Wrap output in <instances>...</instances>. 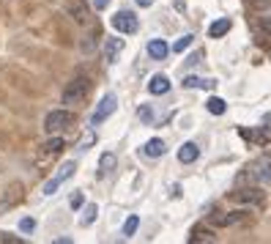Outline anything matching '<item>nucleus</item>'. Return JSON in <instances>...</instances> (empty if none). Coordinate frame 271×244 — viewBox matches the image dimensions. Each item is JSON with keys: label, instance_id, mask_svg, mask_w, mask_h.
I'll return each mask as SVG.
<instances>
[{"label": "nucleus", "instance_id": "2eb2a0df", "mask_svg": "<svg viewBox=\"0 0 271 244\" xmlns=\"http://www.w3.org/2000/svg\"><path fill=\"white\" fill-rule=\"evenodd\" d=\"M203 241H216L214 230H208V228H195L192 236H189V244H203Z\"/></svg>", "mask_w": 271, "mask_h": 244}, {"label": "nucleus", "instance_id": "1a4fd4ad", "mask_svg": "<svg viewBox=\"0 0 271 244\" xmlns=\"http://www.w3.org/2000/svg\"><path fill=\"white\" fill-rule=\"evenodd\" d=\"M148 55L153 60H165L170 55V47H167L165 39H151V42H148Z\"/></svg>", "mask_w": 271, "mask_h": 244}, {"label": "nucleus", "instance_id": "423d86ee", "mask_svg": "<svg viewBox=\"0 0 271 244\" xmlns=\"http://www.w3.org/2000/svg\"><path fill=\"white\" fill-rule=\"evenodd\" d=\"M236 203H249V206H263V200H266V195L260 192L257 187H249V189H239V192H233L230 195Z\"/></svg>", "mask_w": 271, "mask_h": 244}, {"label": "nucleus", "instance_id": "bb28decb", "mask_svg": "<svg viewBox=\"0 0 271 244\" xmlns=\"http://www.w3.org/2000/svg\"><path fill=\"white\" fill-rule=\"evenodd\" d=\"M69 203H71V208H83V203H85V198H83V192H74Z\"/></svg>", "mask_w": 271, "mask_h": 244}, {"label": "nucleus", "instance_id": "39448f33", "mask_svg": "<svg viewBox=\"0 0 271 244\" xmlns=\"http://www.w3.org/2000/svg\"><path fill=\"white\" fill-rule=\"evenodd\" d=\"M110 25H112L118 33H137L140 19L134 17V11H118V14L110 19Z\"/></svg>", "mask_w": 271, "mask_h": 244}, {"label": "nucleus", "instance_id": "f8f14e48", "mask_svg": "<svg viewBox=\"0 0 271 244\" xmlns=\"http://www.w3.org/2000/svg\"><path fill=\"white\" fill-rule=\"evenodd\" d=\"M148 91H151L153 96H162V93L170 91V80H167L165 74H153L151 83H148Z\"/></svg>", "mask_w": 271, "mask_h": 244}, {"label": "nucleus", "instance_id": "4be33fe9", "mask_svg": "<svg viewBox=\"0 0 271 244\" xmlns=\"http://www.w3.org/2000/svg\"><path fill=\"white\" fill-rule=\"evenodd\" d=\"M192 42H195V36H192V33H184V36H181L178 42L173 44V52H184L186 47H192Z\"/></svg>", "mask_w": 271, "mask_h": 244}, {"label": "nucleus", "instance_id": "20e7f679", "mask_svg": "<svg viewBox=\"0 0 271 244\" xmlns=\"http://www.w3.org/2000/svg\"><path fill=\"white\" fill-rule=\"evenodd\" d=\"M74 170H77V165H74V162H63V165L58 167V173L44 184V195H55V192H58V187L63 184V181H69L71 176H74Z\"/></svg>", "mask_w": 271, "mask_h": 244}, {"label": "nucleus", "instance_id": "c85d7f7f", "mask_svg": "<svg viewBox=\"0 0 271 244\" xmlns=\"http://www.w3.org/2000/svg\"><path fill=\"white\" fill-rule=\"evenodd\" d=\"M203 60V52H192V55L186 58V66H195V63H200Z\"/></svg>", "mask_w": 271, "mask_h": 244}, {"label": "nucleus", "instance_id": "0eeeda50", "mask_svg": "<svg viewBox=\"0 0 271 244\" xmlns=\"http://www.w3.org/2000/svg\"><path fill=\"white\" fill-rule=\"evenodd\" d=\"M121 52H124V39L110 36V39L104 42V60H107V63H115Z\"/></svg>", "mask_w": 271, "mask_h": 244}, {"label": "nucleus", "instance_id": "6ab92c4d", "mask_svg": "<svg viewBox=\"0 0 271 244\" xmlns=\"http://www.w3.org/2000/svg\"><path fill=\"white\" fill-rule=\"evenodd\" d=\"M96 214H99V206H96V203H88L85 212H83V217H80V222H83V225H93Z\"/></svg>", "mask_w": 271, "mask_h": 244}, {"label": "nucleus", "instance_id": "b1692460", "mask_svg": "<svg viewBox=\"0 0 271 244\" xmlns=\"http://www.w3.org/2000/svg\"><path fill=\"white\" fill-rule=\"evenodd\" d=\"M137 118L143 121V124H151V121H153V110H151V104H140Z\"/></svg>", "mask_w": 271, "mask_h": 244}, {"label": "nucleus", "instance_id": "4468645a", "mask_svg": "<svg viewBox=\"0 0 271 244\" xmlns=\"http://www.w3.org/2000/svg\"><path fill=\"white\" fill-rule=\"evenodd\" d=\"M115 165H118V157H115V154H110V151H104V154H101V159H99V176L112 173Z\"/></svg>", "mask_w": 271, "mask_h": 244}, {"label": "nucleus", "instance_id": "412c9836", "mask_svg": "<svg viewBox=\"0 0 271 244\" xmlns=\"http://www.w3.org/2000/svg\"><path fill=\"white\" fill-rule=\"evenodd\" d=\"M255 176H257L260 181H271V157H268V159H263L260 165H257Z\"/></svg>", "mask_w": 271, "mask_h": 244}, {"label": "nucleus", "instance_id": "c756f323", "mask_svg": "<svg viewBox=\"0 0 271 244\" xmlns=\"http://www.w3.org/2000/svg\"><path fill=\"white\" fill-rule=\"evenodd\" d=\"M107 3H110V0H93V9H96V11H104Z\"/></svg>", "mask_w": 271, "mask_h": 244}, {"label": "nucleus", "instance_id": "f03ea898", "mask_svg": "<svg viewBox=\"0 0 271 244\" xmlns=\"http://www.w3.org/2000/svg\"><path fill=\"white\" fill-rule=\"evenodd\" d=\"M71 124H74V115L69 110H52V113H47V118H44V129L50 134H58V132L69 129Z\"/></svg>", "mask_w": 271, "mask_h": 244}, {"label": "nucleus", "instance_id": "7c9ffc66", "mask_svg": "<svg viewBox=\"0 0 271 244\" xmlns=\"http://www.w3.org/2000/svg\"><path fill=\"white\" fill-rule=\"evenodd\" d=\"M91 143H93V132L88 134V137H83V143H80V148H83V151H88V146H91Z\"/></svg>", "mask_w": 271, "mask_h": 244}, {"label": "nucleus", "instance_id": "ddd939ff", "mask_svg": "<svg viewBox=\"0 0 271 244\" xmlns=\"http://www.w3.org/2000/svg\"><path fill=\"white\" fill-rule=\"evenodd\" d=\"M230 28H233V22H230L227 17L214 19L211 28H208V36H211V39H222V36H227V30H230Z\"/></svg>", "mask_w": 271, "mask_h": 244}, {"label": "nucleus", "instance_id": "7ed1b4c3", "mask_svg": "<svg viewBox=\"0 0 271 244\" xmlns=\"http://www.w3.org/2000/svg\"><path fill=\"white\" fill-rule=\"evenodd\" d=\"M115 110H118V96H115V93H104L101 101L96 104V110H93V115H91V124H93V126L104 124V121L110 118Z\"/></svg>", "mask_w": 271, "mask_h": 244}, {"label": "nucleus", "instance_id": "a211bd4d", "mask_svg": "<svg viewBox=\"0 0 271 244\" xmlns=\"http://www.w3.org/2000/svg\"><path fill=\"white\" fill-rule=\"evenodd\" d=\"M69 11H71V17L77 19V22H85L88 19V9L83 3H80V0H74V3H69Z\"/></svg>", "mask_w": 271, "mask_h": 244}, {"label": "nucleus", "instance_id": "2f4dec72", "mask_svg": "<svg viewBox=\"0 0 271 244\" xmlns=\"http://www.w3.org/2000/svg\"><path fill=\"white\" fill-rule=\"evenodd\" d=\"M134 3H137L140 9H148V6H153V0H134Z\"/></svg>", "mask_w": 271, "mask_h": 244}, {"label": "nucleus", "instance_id": "393cba45", "mask_svg": "<svg viewBox=\"0 0 271 244\" xmlns=\"http://www.w3.org/2000/svg\"><path fill=\"white\" fill-rule=\"evenodd\" d=\"M249 11H268L271 9V0H247Z\"/></svg>", "mask_w": 271, "mask_h": 244}, {"label": "nucleus", "instance_id": "9d476101", "mask_svg": "<svg viewBox=\"0 0 271 244\" xmlns=\"http://www.w3.org/2000/svg\"><path fill=\"white\" fill-rule=\"evenodd\" d=\"M198 157H200L198 143H184L178 148V162L181 165H192V162H198Z\"/></svg>", "mask_w": 271, "mask_h": 244}, {"label": "nucleus", "instance_id": "cd10ccee", "mask_svg": "<svg viewBox=\"0 0 271 244\" xmlns=\"http://www.w3.org/2000/svg\"><path fill=\"white\" fill-rule=\"evenodd\" d=\"M260 30L263 33H271V14L268 17H260Z\"/></svg>", "mask_w": 271, "mask_h": 244}, {"label": "nucleus", "instance_id": "f3484780", "mask_svg": "<svg viewBox=\"0 0 271 244\" xmlns=\"http://www.w3.org/2000/svg\"><path fill=\"white\" fill-rule=\"evenodd\" d=\"M216 80H203V77H184V88H214Z\"/></svg>", "mask_w": 271, "mask_h": 244}, {"label": "nucleus", "instance_id": "f257e3e1", "mask_svg": "<svg viewBox=\"0 0 271 244\" xmlns=\"http://www.w3.org/2000/svg\"><path fill=\"white\" fill-rule=\"evenodd\" d=\"M88 91H91V80L88 77H74L69 85L63 88V104H80L85 96H88Z\"/></svg>", "mask_w": 271, "mask_h": 244}, {"label": "nucleus", "instance_id": "6e6552de", "mask_svg": "<svg viewBox=\"0 0 271 244\" xmlns=\"http://www.w3.org/2000/svg\"><path fill=\"white\" fill-rule=\"evenodd\" d=\"M247 212H230V214H211L214 225H239V222L247 220Z\"/></svg>", "mask_w": 271, "mask_h": 244}, {"label": "nucleus", "instance_id": "9b49d317", "mask_svg": "<svg viewBox=\"0 0 271 244\" xmlns=\"http://www.w3.org/2000/svg\"><path fill=\"white\" fill-rule=\"evenodd\" d=\"M165 151H167V146H165V140H162V137H151L145 143V148H143V154H145V157H151V159L165 157Z\"/></svg>", "mask_w": 271, "mask_h": 244}, {"label": "nucleus", "instance_id": "aec40b11", "mask_svg": "<svg viewBox=\"0 0 271 244\" xmlns=\"http://www.w3.org/2000/svg\"><path fill=\"white\" fill-rule=\"evenodd\" d=\"M63 146H66V140L55 134V137H50V140L44 143V151H47V154H58V151H63Z\"/></svg>", "mask_w": 271, "mask_h": 244}, {"label": "nucleus", "instance_id": "dca6fc26", "mask_svg": "<svg viewBox=\"0 0 271 244\" xmlns=\"http://www.w3.org/2000/svg\"><path fill=\"white\" fill-rule=\"evenodd\" d=\"M206 110L211 113V115H222V113L227 110V104H225V99H219V96H211V99L206 101Z\"/></svg>", "mask_w": 271, "mask_h": 244}, {"label": "nucleus", "instance_id": "5701e85b", "mask_svg": "<svg viewBox=\"0 0 271 244\" xmlns=\"http://www.w3.org/2000/svg\"><path fill=\"white\" fill-rule=\"evenodd\" d=\"M137 225H140V217H137V214H132V217H129V220L124 222V236H134Z\"/></svg>", "mask_w": 271, "mask_h": 244}, {"label": "nucleus", "instance_id": "a878e982", "mask_svg": "<svg viewBox=\"0 0 271 244\" xmlns=\"http://www.w3.org/2000/svg\"><path fill=\"white\" fill-rule=\"evenodd\" d=\"M33 228H36V220H33V217H25V220L19 222V230H22V233H33Z\"/></svg>", "mask_w": 271, "mask_h": 244}]
</instances>
